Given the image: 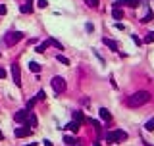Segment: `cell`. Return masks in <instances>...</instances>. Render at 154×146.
I'll use <instances>...</instances> for the list:
<instances>
[{
  "label": "cell",
  "mask_w": 154,
  "mask_h": 146,
  "mask_svg": "<svg viewBox=\"0 0 154 146\" xmlns=\"http://www.w3.org/2000/svg\"><path fill=\"white\" fill-rule=\"evenodd\" d=\"M50 42H52V46H56V48H58V50H62V48H64V46H62V44H60V42H58V40H56V39H50Z\"/></svg>",
  "instance_id": "cb8c5ba5"
},
{
  "label": "cell",
  "mask_w": 154,
  "mask_h": 146,
  "mask_svg": "<svg viewBox=\"0 0 154 146\" xmlns=\"http://www.w3.org/2000/svg\"><path fill=\"white\" fill-rule=\"evenodd\" d=\"M112 15H114V19H121V18H123L121 8H114V10H112Z\"/></svg>",
  "instance_id": "e0dca14e"
},
{
  "label": "cell",
  "mask_w": 154,
  "mask_h": 146,
  "mask_svg": "<svg viewBox=\"0 0 154 146\" xmlns=\"http://www.w3.org/2000/svg\"><path fill=\"white\" fill-rule=\"evenodd\" d=\"M89 6H92V8H96V6H98V0H91V4H89Z\"/></svg>",
  "instance_id": "f1b7e54d"
},
{
  "label": "cell",
  "mask_w": 154,
  "mask_h": 146,
  "mask_svg": "<svg viewBox=\"0 0 154 146\" xmlns=\"http://www.w3.org/2000/svg\"><path fill=\"white\" fill-rule=\"evenodd\" d=\"M8 12V8H6V4H0V15H4Z\"/></svg>",
  "instance_id": "484cf974"
},
{
  "label": "cell",
  "mask_w": 154,
  "mask_h": 146,
  "mask_svg": "<svg viewBox=\"0 0 154 146\" xmlns=\"http://www.w3.org/2000/svg\"><path fill=\"white\" fill-rule=\"evenodd\" d=\"M144 42H154V33H147V36H144Z\"/></svg>",
  "instance_id": "603a6c76"
},
{
  "label": "cell",
  "mask_w": 154,
  "mask_h": 146,
  "mask_svg": "<svg viewBox=\"0 0 154 146\" xmlns=\"http://www.w3.org/2000/svg\"><path fill=\"white\" fill-rule=\"evenodd\" d=\"M102 42L106 44V46L110 48L112 52H117V42H116V40H112V39H106V36H104V39H102Z\"/></svg>",
  "instance_id": "9c48e42d"
},
{
  "label": "cell",
  "mask_w": 154,
  "mask_h": 146,
  "mask_svg": "<svg viewBox=\"0 0 154 146\" xmlns=\"http://www.w3.org/2000/svg\"><path fill=\"white\" fill-rule=\"evenodd\" d=\"M73 121H75V123H85V115H83V113H81V112H73Z\"/></svg>",
  "instance_id": "5bb4252c"
},
{
  "label": "cell",
  "mask_w": 154,
  "mask_h": 146,
  "mask_svg": "<svg viewBox=\"0 0 154 146\" xmlns=\"http://www.w3.org/2000/svg\"><path fill=\"white\" fill-rule=\"evenodd\" d=\"M43 142H44V146H54V144L50 142V140H43Z\"/></svg>",
  "instance_id": "f546056e"
},
{
  "label": "cell",
  "mask_w": 154,
  "mask_h": 146,
  "mask_svg": "<svg viewBox=\"0 0 154 146\" xmlns=\"http://www.w3.org/2000/svg\"><path fill=\"white\" fill-rule=\"evenodd\" d=\"M131 39H133V42H135V44H141V39L137 35H131Z\"/></svg>",
  "instance_id": "4316f807"
},
{
  "label": "cell",
  "mask_w": 154,
  "mask_h": 146,
  "mask_svg": "<svg viewBox=\"0 0 154 146\" xmlns=\"http://www.w3.org/2000/svg\"><path fill=\"white\" fill-rule=\"evenodd\" d=\"M56 60H58L60 64H64V66H70V60H67L66 56H62V54H58V56H56Z\"/></svg>",
  "instance_id": "ffe728a7"
},
{
  "label": "cell",
  "mask_w": 154,
  "mask_h": 146,
  "mask_svg": "<svg viewBox=\"0 0 154 146\" xmlns=\"http://www.w3.org/2000/svg\"><path fill=\"white\" fill-rule=\"evenodd\" d=\"M25 146H37V142H31V144H25Z\"/></svg>",
  "instance_id": "4dcf8cb0"
},
{
  "label": "cell",
  "mask_w": 154,
  "mask_h": 146,
  "mask_svg": "<svg viewBox=\"0 0 154 146\" xmlns=\"http://www.w3.org/2000/svg\"><path fill=\"white\" fill-rule=\"evenodd\" d=\"M6 75H8V73H6V69H4V67H0V79H4Z\"/></svg>",
  "instance_id": "83f0119b"
},
{
  "label": "cell",
  "mask_w": 154,
  "mask_h": 146,
  "mask_svg": "<svg viewBox=\"0 0 154 146\" xmlns=\"http://www.w3.org/2000/svg\"><path fill=\"white\" fill-rule=\"evenodd\" d=\"M19 10H21L23 14H31V12H33V8H31V4H21V6H19Z\"/></svg>",
  "instance_id": "ac0fdd59"
},
{
  "label": "cell",
  "mask_w": 154,
  "mask_h": 146,
  "mask_svg": "<svg viewBox=\"0 0 154 146\" xmlns=\"http://www.w3.org/2000/svg\"><path fill=\"white\" fill-rule=\"evenodd\" d=\"M23 36H25V33H21V31H12V33H8L4 36V42H6L8 46H14L15 42L23 40Z\"/></svg>",
  "instance_id": "3957f363"
},
{
  "label": "cell",
  "mask_w": 154,
  "mask_h": 146,
  "mask_svg": "<svg viewBox=\"0 0 154 146\" xmlns=\"http://www.w3.org/2000/svg\"><path fill=\"white\" fill-rule=\"evenodd\" d=\"M152 18H154V14H152V10H150V8H148V10H147V14L143 15V19H141V21H143V23H148V21H152Z\"/></svg>",
  "instance_id": "9a60e30c"
},
{
  "label": "cell",
  "mask_w": 154,
  "mask_h": 146,
  "mask_svg": "<svg viewBox=\"0 0 154 146\" xmlns=\"http://www.w3.org/2000/svg\"><path fill=\"white\" fill-rule=\"evenodd\" d=\"M98 113H100V117H102L104 121H112V115H110V112H108L106 108H100V110H98Z\"/></svg>",
  "instance_id": "7c38bea8"
},
{
  "label": "cell",
  "mask_w": 154,
  "mask_h": 146,
  "mask_svg": "<svg viewBox=\"0 0 154 146\" xmlns=\"http://www.w3.org/2000/svg\"><path fill=\"white\" fill-rule=\"evenodd\" d=\"M148 100H150V92L148 91H139V92H135V94H131L127 98V106L129 108H141V106H144Z\"/></svg>",
  "instance_id": "6da1fadb"
},
{
  "label": "cell",
  "mask_w": 154,
  "mask_h": 146,
  "mask_svg": "<svg viewBox=\"0 0 154 146\" xmlns=\"http://www.w3.org/2000/svg\"><path fill=\"white\" fill-rule=\"evenodd\" d=\"M0 140H4V135H2V131H0Z\"/></svg>",
  "instance_id": "1f68e13d"
},
{
  "label": "cell",
  "mask_w": 154,
  "mask_h": 146,
  "mask_svg": "<svg viewBox=\"0 0 154 146\" xmlns=\"http://www.w3.org/2000/svg\"><path fill=\"white\" fill-rule=\"evenodd\" d=\"M106 140L110 144H116L117 140H127V133L121 131V129H117V131H110V133H106Z\"/></svg>",
  "instance_id": "7a4b0ae2"
},
{
  "label": "cell",
  "mask_w": 154,
  "mask_h": 146,
  "mask_svg": "<svg viewBox=\"0 0 154 146\" xmlns=\"http://www.w3.org/2000/svg\"><path fill=\"white\" fill-rule=\"evenodd\" d=\"M44 98H46L44 91H39V92H37V96H35V100H37V102H40V100H44Z\"/></svg>",
  "instance_id": "44dd1931"
},
{
  "label": "cell",
  "mask_w": 154,
  "mask_h": 146,
  "mask_svg": "<svg viewBox=\"0 0 154 146\" xmlns=\"http://www.w3.org/2000/svg\"><path fill=\"white\" fill-rule=\"evenodd\" d=\"M144 129H147V131H154V119L147 121V125H144Z\"/></svg>",
  "instance_id": "7402d4cb"
},
{
  "label": "cell",
  "mask_w": 154,
  "mask_h": 146,
  "mask_svg": "<svg viewBox=\"0 0 154 146\" xmlns=\"http://www.w3.org/2000/svg\"><path fill=\"white\" fill-rule=\"evenodd\" d=\"M29 135H31V129H27V125L15 129V137H19V139H21V137H29Z\"/></svg>",
  "instance_id": "ba28073f"
},
{
  "label": "cell",
  "mask_w": 154,
  "mask_h": 146,
  "mask_svg": "<svg viewBox=\"0 0 154 146\" xmlns=\"http://www.w3.org/2000/svg\"><path fill=\"white\" fill-rule=\"evenodd\" d=\"M29 69L33 71V73H39L40 71V66H39L37 62H29Z\"/></svg>",
  "instance_id": "d6986e66"
},
{
  "label": "cell",
  "mask_w": 154,
  "mask_h": 146,
  "mask_svg": "<svg viewBox=\"0 0 154 146\" xmlns=\"http://www.w3.org/2000/svg\"><path fill=\"white\" fill-rule=\"evenodd\" d=\"M50 85H52V88H54L56 94H62V92H66V87H67L66 81H64V77H52Z\"/></svg>",
  "instance_id": "277c9868"
},
{
  "label": "cell",
  "mask_w": 154,
  "mask_h": 146,
  "mask_svg": "<svg viewBox=\"0 0 154 146\" xmlns=\"http://www.w3.org/2000/svg\"><path fill=\"white\" fill-rule=\"evenodd\" d=\"M12 77H14V83L18 85V87H21V69H19L18 64L12 66Z\"/></svg>",
  "instance_id": "5b68a950"
},
{
  "label": "cell",
  "mask_w": 154,
  "mask_h": 146,
  "mask_svg": "<svg viewBox=\"0 0 154 146\" xmlns=\"http://www.w3.org/2000/svg\"><path fill=\"white\" fill-rule=\"evenodd\" d=\"M121 6L137 8V6H139V0H117V2H114V8H121Z\"/></svg>",
  "instance_id": "8992f818"
},
{
  "label": "cell",
  "mask_w": 154,
  "mask_h": 146,
  "mask_svg": "<svg viewBox=\"0 0 154 146\" xmlns=\"http://www.w3.org/2000/svg\"><path fill=\"white\" fill-rule=\"evenodd\" d=\"M79 127H81V125L75 123V121H70V123L66 125V129H67V131H71V133H77V131H79Z\"/></svg>",
  "instance_id": "4fadbf2b"
},
{
  "label": "cell",
  "mask_w": 154,
  "mask_h": 146,
  "mask_svg": "<svg viewBox=\"0 0 154 146\" xmlns=\"http://www.w3.org/2000/svg\"><path fill=\"white\" fill-rule=\"evenodd\" d=\"M37 6H39V8H46L48 2H46V0H37Z\"/></svg>",
  "instance_id": "d4e9b609"
},
{
  "label": "cell",
  "mask_w": 154,
  "mask_h": 146,
  "mask_svg": "<svg viewBox=\"0 0 154 146\" xmlns=\"http://www.w3.org/2000/svg\"><path fill=\"white\" fill-rule=\"evenodd\" d=\"M27 127H37V115L33 112H29V117H27Z\"/></svg>",
  "instance_id": "30bf717a"
},
{
  "label": "cell",
  "mask_w": 154,
  "mask_h": 146,
  "mask_svg": "<svg viewBox=\"0 0 154 146\" xmlns=\"http://www.w3.org/2000/svg\"><path fill=\"white\" fill-rule=\"evenodd\" d=\"M64 142H66L67 146H75V144H77V139H73V137H70V135H66V137H64Z\"/></svg>",
  "instance_id": "2e32d148"
},
{
  "label": "cell",
  "mask_w": 154,
  "mask_h": 146,
  "mask_svg": "<svg viewBox=\"0 0 154 146\" xmlns=\"http://www.w3.org/2000/svg\"><path fill=\"white\" fill-rule=\"evenodd\" d=\"M46 46H52V42H50V39L46 40V42H43V44H39V46H35V52H39V54H43L44 50H46Z\"/></svg>",
  "instance_id": "8fae6325"
},
{
  "label": "cell",
  "mask_w": 154,
  "mask_h": 146,
  "mask_svg": "<svg viewBox=\"0 0 154 146\" xmlns=\"http://www.w3.org/2000/svg\"><path fill=\"white\" fill-rule=\"evenodd\" d=\"M92 146H102V144H100V142H95V144H92Z\"/></svg>",
  "instance_id": "d6a6232c"
},
{
  "label": "cell",
  "mask_w": 154,
  "mask_h": 146,
  "mask_svg": "<svg viewBox=\"0 0 154 146\" xmlns=\"http://www.w3.org/2000/svg\"><path fill=\"white\" fill-rule=\"evenodd\" d=\"M85 2H87V4H91V0H85Z\"/></svg>",
  "instance_id": "836d02e7"
},
{
  "label": "cell",
  "mask_w": 154,
  "mask_h": 146,
  "mask_svg": "<svg viewBox=\"0 0 154 146\" xmlns=\"http://www.w3.org/2000/svg\"><path fill=\"white\" fill-rule=\"evenodd\" d=\"M27 117H29V110H19L15 113V121L18 123H27Z\"/></svg>",
  "instance_id": "52a82bcc"
}]
</instances>
